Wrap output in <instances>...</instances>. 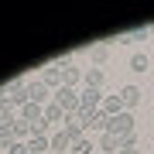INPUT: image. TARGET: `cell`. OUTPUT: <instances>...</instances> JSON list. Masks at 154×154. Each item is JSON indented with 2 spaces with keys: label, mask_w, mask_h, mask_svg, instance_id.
<instances>
[{
  "label": "cell",
  "mask_w": 154,
  "mask_h": 154,
  "mask_svg": "<svg viewBox=\"0 0 154 154\" xmlns=\"http://www.w3.org/2000/svg\"><path fill=\"white\" fill-rule=\"evenodd\" d=\"M106 134H113V137H123V134H134V113H130V110H123V113L110 116V123H106Z\"/></svg>",
  "instance_id": "6da1fadb"
},
{
  "label": "cell",
  "mask_w": 154,
  "mask_h": 154,
  "mask_svg": "<svg viewBox=\"0 0 154 154\" xmlns=\"http://www.w3.org/2000/svg\"><path fill=\"white\" fill-rule=\"evenodd\" d=\"M79 116L86 120V137H93V134H99V137H103V134H106L110 116H106L103 110H96V113H82V110H79Z\"/></svg>",
  "instance_id": "7a4b0ae2"
},
{
  "label": "cell",
  "mask_w": 154,
  "mask_h": 154,
  "mask_svg": "<svg viewBox=\"0 0 154 154\" xmlns=\"http://www.w3.org/2000/svg\"><path fill=\"white\" fill-rule=\"evenodd\" d=\"M55 103H58L69 116H72V113H79V93H75L72 86H58V89H55Z\"/></svg>",
  "instance_id": "3957f363"
},
{
  "label": "cell",
  "mask_w": 154,
  "mask_h": 154,
  "mask_svg": "<svg viewBox=\"0 0 154 154\" xmlns=\"http://www.w3.org/2000/svg\"><path fill=\"white\" fill-rule=\"evenodd\" d=\"M103 89H82V93H79V110H82V113H96L99 110V106H103Z\"/></svg>",
  "instance_id": "277c9868"
},
{
  "label": "cell",
  "mask_w": 154,
  "mask_h": 154,
  "mask_svg": "<svg viewBox=\"0 0 154 154\" xmlns=\"http://www.w3.org/2000/svg\"><path fill=\"white\" fill-rule=\"evenodd\" d=\"M62 130H65V137L75 144L79 137H86V120L79 113H72V116H65V123H62Z\"/></svg>",
  "instance_id": "5b68a950"
},
{
  "label": "cell",
  "mask_w": 154,
  "mask_h": 154,
  "mask_svg": "<svg viewBox=\"0 0 154 154\" xmlns=\"http://www.w3.org/2000/svg\"><path fill=\"white\" fill-rule=\"evenodd\" d=\"M55 65L62 69V86H72V89H75V82L82 79V69H75V65H72V58H58Z\"/></svg>",
  "instance_id": "8992f818"
},
{
  "label": "cell",
  "mask_w": 154,
  "mask_h": 154,
  "mask_svg": "<svg viewBox=\"0 0 154 154\" xmlns=\"http://www.w3.org/2000/svg\"><path fill=\"white\" fill-rule=\"evenodd\" d=\"M120 99H123V110H134V106L144 99V93H140V86L127 82V86H120Z\"/></svg>",
  "instance_id": "52a82bcc"
},
{
  "label": "cell",
  "mask_w": 154,
  "mask_h": 154,
  "mask_svg": "<svg viewBox=\"0 0 154 154\" xmlns=\"http://www.w3.org/2000/svg\"><path fill=\"white\" fill-rule=\"evenodd\" d=\"M21 120H28L31 127L41 123V120H45V106H38V103H24V106H21Z\"/></svg>",
  "instance_id": "ba28073f"
},
{
  "label": "cell",
  "mask_w": 154,
  "mask_h": 154,
  "mask_svg": "<svg viewBox=\"0 0 154 154\" xmlns=\"http://www.w3.org/2000/svg\"><path fill=\"white\" fill-rule=\"evenodd\" d=\"M28 151H31V154L51 151V137H48V134H31V137H28Z\"/></svg>",
  "instance_id": "9c48e42d"
},
{
  "label": "cell",
  "mask_w": 154,
  "mask_h": 154,
  "mask_svg": "<svg viewBox=\"0 0 154 154\" xmlns=\"http://www.w3.org/2000/svg\"><path fill=\"white\" fill-rule=\"evenodd\" d=\"M45 99H48V86H45L41 82V79H38V82H28V103H45Z\"/></svg>",
  "instance_id": "30bf717a"
},
{
  "label": "cell",
  "mask_w": 154,
  "mask_h": 154,
  "mask_svg": "<svg viewBox=\"0 0 154 154\" xmlns=\"http://www.w3.org/2000/svg\"><path fill=\"white\" fill-rule=\"evenodd\" d=\"M41 82L48 86V89H51V86H55V89L62 86V69L55 65V62H51V65H45V72H41Z\"/></svg>",
  "instance_id": "8fae6325"
},
{
  "label": "cell",
  "mask_w": 154,
  "mask_h": 154,
  "mask_svg": "<svg viewBox=\"0 0 154 154\" xmlns=\"http://www.w3.org/2000/svg\"><path fill=\"white\" fill-rule=\"evenodd\" d=\"M106 116H116V113H123V99H120V93L116 96H103V106H99Z\"/></svg>",
  "instance_id": "7c38bea8"
},
{
  "label": "cell",
  "mask_w": 154,
  "mask_h": 154,
  "mask_svg": "<svg viewBox=\"0 0 154 154\" xmlns=\"http://www.w3.org/2000/svg\"><path fill=\"white\" fill-rule=\"evenodd\" d=\"M103 79H106L103 69H86V72H82V82H86L89 89H103Z\"/></svg>",
  "instance_id": "4fadbf2b"
},
{
  "label": "cell",
  "mask_w": 154,
  "mask_h": 154,
  "mask_svg": "<svg viewBox=\"0 0 154 154\" xmlns=\"http://www.w3.org/2000/svg\"><path fill=\"white\" fill-rule=\"evenodd\" d=\"M96 151H99V154H120V137H113V134H103Z\"/></svg>",
  "instance_id": "5bb4252c"
},
{
  "label": "cell",
  "mask_w": 154,
  "mask_h": 154,
  "mask_svg": "<svg viewBox=\"0 0 154 154\" xmlns=\"http://www.w3.org/2000/svg\"><path fill=\"white\" fill-rule=\"evenodd\" d=\"M65 110H62V106L58 103H48V106H45V120H48V123H65Z\"/></svg>",
  "instance_id": "9a60e30c"
},
{
  "label": "cell",
  "mask_w": 154,
  "mask_h": 154,
  "mask_svg": "<svg viewBox=\"0 0 154 154\" xmlns=\"http://www.w3.org/2000/svg\"><path fill=\"white\" fill-rule=\"evenodd\" d=\"M127 65H130L134 72H147V65H151V55H147V51H134Z\"/></svg>",
  "instance_id": "2e32d148"
},
{
  "label": "cell",
  "mask_w": 154,
  "mask_h": 154,
  "mask_svg": "<svg viewBox=\"0 0 154 154\" xmlns=\"http://www.w3.org/2000/svg\"><path fill=\"white\" fill-rule=\"evenodd\" d=\"M51 151H55V154H65V151H72V140L65 137V130L51 134Z\"/></svg>",
  "instance_id": "e0dca14e"
},
{
  "label": "cell",
  "mask_w": 154,
  "mask_h": 154,
  "mask_svg": "<svg viewBox=\"0 0 154 154\" xmlns=\"http://www.w3.org/2000/svg\"><path fill=\"white\" fill-rule=\"evenodd\" d=\"M72 154H96V147H93V137H79L75 144H72Z\"/></svg>",
  "instance_id": "ac0fdd59"
},
{
  "label": "cell",
  "mask_w": 154,
  "mask_h": 154,
  "mask_svg": "<svg viewBox=\"0 0 154 154\" xmlns=\"http://www.w3.org/2000/svg\"><path fill=\"white\" fill-rule=\"evenodd\" d=\"M106 55H110V45H106V41H99L96 48H93V62H96V69L106 62Z\"/></svg>",
  "instance_id": "d6986e66"
},
{
  "label": "cell",
  "mask_w": 154,
  "mask_h": 154,
  "mask_svg": "<svg viewBox=\"0 0 154 154\" xmlns=\"http://www.w3.org/2000/svg\"><path fill=\"white\" fill-rule=\"evenodd\" d=\"M11 130H14V137H31V123H28V120H21V116L14 120Z\"/></svg>",
  "instance_id": "ffe728a7"
},
{
  "label": "cell",
  "mask_w": 154,
  "mask_h": 154,
  "mask_svg": "<svg viewBox=\"0 0 154 154\" xmlns=\"http://www.w3.org/2000/svg\"><path fill=\"white\" fill-rule=\"evenodd\" d=\"M11 144H17V140H14V130H0V147L7 151Z\"/></svg>",
  "instance_id": "44dd1931"
},
{
  "label": "cell",
  "mask_w": 154,
  "mask_h": 154,
  "mask_svg": "<svg viewBox=\"0 0 154 154\" xmlns=\"http://www.w3.org/2000/svg\"><path fill=\"white\" fill-rule=\"evenodd\" d=\"M140 38H147V28H137V31H130V34H123L120 41H140Z\"/></svg>",
  "instance_id": "7402d4cb"
},
{
  "label": "cell",
  "mask_w": 154,
  "mask_h": 154,
  "mask_svg": "<svg viewBox=\"0 0 154 154\" xmlns=\"http://www.w3.org/2000/svg\"><path fill=\"white\" fill-rule=\"evenodd\" d=\"M14 120H17L14 113H0V130H11V127H14Z\"/></svg>",
  "instance_id": "603a6c76"
},
{
  "label": "cell",
  "mask_w": 154,
  "mask_h": 154,
  "mask_svg": "<svg viewBox=\"0 0 154 154\" xmlns=\"http://www.w3.org/2000/svg\"><path fill=\"white\" fill-rule=\"evenodd\" d=\"M4 154H31V151H28V144H21V140H17V144H11Z\"/></svg>",
  "instance_id": "cb8c5ba5"
},
{
  "label": "cell",
  "mask_w": 154,
  "mask_h": 154,
  "mask_svg": "<svg viewBox=\"0 0 154 154\" xmlns=\"http://www.w3.org/2000/svg\"><path fill=\"white\" fill-rule=\"evenodd\" d=\"M120 154H137V151H120Z\"/></svg>",
  "instance_id": "d4e9b609"
},
{
  "label": "cell",
  "mask_w": 154,
  "mask_h": 154,
  "mask_svg": "<svg viewBox=\"0 0 154 154\" xmlns=\"http://www.w3.org/2000/svg\"><path fill=\"white\" fill-rule=\"evenodd\" d=\"M151 34H154V28H151Z\"/></svg>",
  "instance_id": "484cf974"
}]
</instances>
